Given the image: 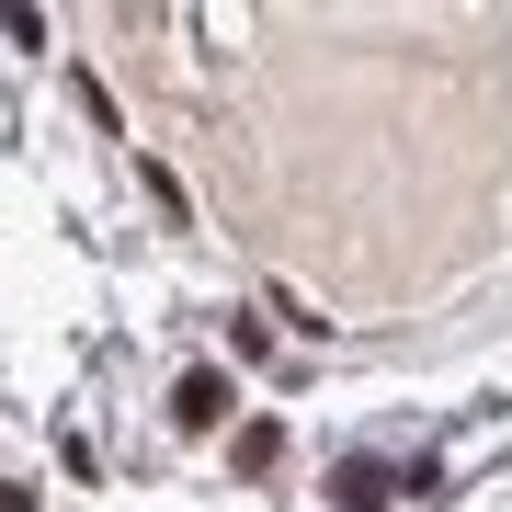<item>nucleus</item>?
Segmentation results:
<instances>
[{
    "mask_svg": "<svg viewBox=\"0 0 512 512\" xmlns=\"http://www.w3.org/2000/svg\"><path fill=\"white\" fill-rule=\"evenodd\" d=\"M387 490H399L387 467H342V501H353V512H387Z\"/></svg>",
    "mask_w": 512,
    "mask_h": 512,
    "instance_id": "obj_4",
    "label": "nucleus"
},
{
    "mask_svg": "<svg viewBox=\"0 0 512 512\" xmlns=\"http://www.w3.org/2000/svg\"><path fill=\"white\" fill-rule=\"evenodd\" d=\"M274 456H285V421H251L239 433V478H274Z\"/></svg>",
    "mask_w": 512,
    "mask_h": 512,
    "instance_id": "obj_3",
    "label": "nucleus"
},
{
    "mask_svg": "<svg viewBox=\"0 0 512 512\" xmlns=\"http://www.w3.org/2000/svg\"><path fill=\"white\" fill-rule=\"evenodd\" d=\"M160 160L330 308H421L512 239L501 12H92Z\"/></svg>",
    "mask_w": 512,
    "mask_h": 512,
    "instance_id": "obj_1",
    "label": "nucleus"
},
{
    "mask_svg": "<svg viewBox=\"0 0 512 512\" xmlns=\"http://www.w3.org/2000/svg\"><path fill=\"white\" fill-rule=\"evenodd\" d=\"M171 421H183V433H217V421H228V376L217 365H183V376H171Z\"/></svg>",
    "mask_w": 512,
    "mask_h": 512,
    "instance_id": "obj_2",
    "label": "nucleus"
}]
</instances>
